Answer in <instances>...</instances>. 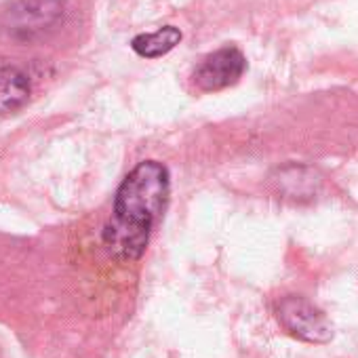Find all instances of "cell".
<instances>
[{
	"label": "cell",
	"mask_w": 358,
	"mask_h": 358,
	"mask_svg": "<svg viewBox=\"0 0 358 358\" xmlns=\"http://www.w3.org/2000/svg\"><path fill=\"white\" fill-rule=\"evenodd\" d=\"M30 97V80L17 68H0V114L20 110Z\"/></svg>",
	"instance_id": "4"
},
{
	"label": "cell",
	"mask_w": 358,
	"mask_h": 358,
	"mask_svg": "<svg viewBox=\"0 0 358 358\" xmlns=\"http://www.w3.org/2000/svg\"><path fill=\"white\" fill-rule=\"evenodd\" d=\"M276 316L280 324L303 341L324 343L333 337V327L329 318L308 299L289 295L276 306Z\"/></svg>",
	"instance_id": "2"
},
{
	"label": "cell",
	"mask_w": 358,
	"mask_h": 358,
	"mask_svg": "<svg viewBox=\"0 0 358 358\" xmlns=\"http://www.w3.org/2000/svg\"><path fill=\"white\" fill-rule=\"evenodd\" d=\"M171 194L169 169L158 160H143L122 179L114 196L112 220L103 228V245L118 262L143 255L152 228Z\"/></svg>",
	"instance_id": "1"
},
{
	"label": "cell",
	"mask_w": 358,
	"mask_h": 358,
	"mask_svg": "<svg viewBox=\"0 0 358 358\" xmlns=\"http://www.w3.org/2000/svg\"><path fill=\"white\" fill-rule=\"evenodd\" d=\"M247 70V59L236 47H222L207 55L192 72V83L199 91H222L241 80Z\"/></svg>",
	"instance_id": "3"
},
{
	"label": "cell",
	"mask_w": 358,
	"mask_h": 358,
	"mask_svg": "<svg viewBox=\"0 0 358 358\" xmlns=\"http://www.w3.org/2000/svg\"><path fill=\"white\" fill-rule=\"evenodd\" d=\"M179 43H182V30L175 26H162L156 32L139 34L131 41V49L145 59H156L173 51Z\"/></svg>",
	"instance_id": "5"
}]
</instances>
